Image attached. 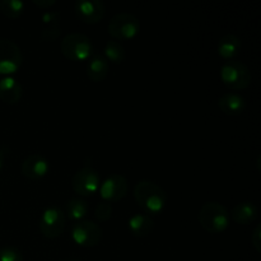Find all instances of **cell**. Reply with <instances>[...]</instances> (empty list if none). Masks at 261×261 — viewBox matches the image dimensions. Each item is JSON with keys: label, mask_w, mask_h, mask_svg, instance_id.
Here are the masks:
<instances>
[{"label": "cell", "mask_w": 261, "mask_h": 261, "mask_svg": "<svg viewBox=\"0 0 261 261\" xmlns=\"http://www.w3.org/2000/svg\"><path fill=\"white\" fill-rule=\"evenodd\" d=\"M133 196L138 205L148 216L161 214L167 204L166 191L157 182L150 180H142L135 184Z\"/></svg>", "instance_id": "obj_1"}, {"label": "cell", "mask_w": 261, "mask_h": 261, "mask_svg": "<svg viewBox=\"0 0 261 261\" xmlns=\"http://www.w3.org/2000/svg\"><path fill=\"white\" fill-rule=\"evenodd\" d=\"M200 227L208 233H222L231 223L229 212L224 205L217 201H208L203 204L198 214Z\"/></svg>", "instance_id": "obj_2"}, {"label": "cell", "mask_w": 261, "mask_h": 261, "mask_svg": "<svg viewBox=\"0 0 261 261\" xmlns=\"http://www.w3.org/2000/svg\"><path fill=\"white\" fill-rule=\"evenodd\" d=\"M61 53L68 60L84 61L88 60L94 54L93 43L91 38L84 33H69L61 41Z\"/></svg>", "instance_id": "obj_3"}, {"label": "cell", "mask_w": 261, "mask_h": 261, "mask_svg": "<svg viewBox=\"0 0 261 261\" xmlns=\"http://www.w3.org/2000/svg\"><path fill=\"white\" fill-rule=\"evenodd\" d=\"M221 79L231 91H242L251 84V73L241 61H224L221 66Z\"/></svg>", "instance_id": "obj_4"}, {"label": "cell", "mask_w": 261, "mask_h": 261, "mask_svg": "<svg viewBox=\"0 0 261 261\" xmlns=\"http://www.w3.org/2000/svg\"><path fill=\"white\" fill-rule=\"evenodd\" d=\"M109 35L115 41H127L137 37L140 31V22L134 14L121 12L115 14L109 22Z\"/></svg>", "instance_id": "obj_5"}, {"label": "cell", "mask_w": 261, "mask_h": 261, "mask_svg": "<svg viewBox=\"0 0 261 261\" xmlns=\"http://www.w3.org/2000/svg\"><path fill=\"white\" fill-rule=\"evenodd\" d=\"M23 64V53L12 40L0 38V74L10 76L17 73Z\"/></svg>", "instance_id": "obj_6"}, {"label": "cell", "mask_w": 261, "mask_h": 261, "mask_svg": "<svg viewBox=\"0 0 261 261\" xmlns=\"http://www.w3.org/2000/svg\"><path fill=\"white\" fill-rule=\"evenodd\" d=\"M66 226L65 212L56 206L45 209L40 218V231L46 239H58L63 234Z\"/></svg>", "instance_id": "obj_7"}, {"label": "cell", "mask_w": 261, "mask_h": 261, "mask_svg": "<svg viewBox=\"0 0 261 261\" xmlns=\"http://www.w3.org/2000/svg\"><path fill=\"white\" fill-rule=\"evenodd\" d=\"M101 178L98 172L91 166H84L76 171L71 180V188L81 196H93L98 193Z\"/></svg>", "instance_id": "obj_8"}, {"label": "cell", "mask_w": 261, "mask_h": 261, "mask_svg": "<svg viewBox=\"0 0 261 261\" xmlns=\"http://www.w3.org/2000/svg\"><path fill=\"white\" fill-rule=\"evenodd\" d=\"M102 228L92 221L76 222L71 227V239L81 247H94L101 242Z\"/></svg>", "instance_id": "obj_9"}, {"label": "cell", "mask_w": 261, "mask_h": 261, "mask_svg": "<svg viewBox=\"0 0 261 261\" xmlns=\"http://www.w3.org/2000/svg\"><path fill=\"white\" fill-rule=\"evenodd\" d=\"M129 191V182L126 177L122 175H111L101 182L98 193L101 195L102 201L106 203H116L126 196Z\"/></svg>", "instance_id": "obj_10"}, {"label": "cell", "mask_w": 261, "mask_h": 261, "mask_svg": "<svg viewBox=\"0 0 261 261\" xmlns=\"http://www.w3.org/2000/svg\"><path fill=\"white\" fill-rule=\"evenodd\" d=\"M74 10L79 19L87 24L99 23L106 13V8L101 0H78L74 4Z\"/></svg>", "instance_id": "obj_11"}, {"label": "cell", "mask_w": 261, "mask_h": 261, "mask_svg": "<svg viewBox=\"0 0 261 261\" xmlns=\"http://www.w3.org/2000/svg\"><path fill=\"white\" fill-rule=\"evenodd\" d=\"M48 165L47 158H45L41 154H30L23 160L22 162V175L25 178L31 181H38L45 177L48 173Z\"/></svg>", "instance_id": "obj_12"}, {"label": "cell", "mask_w": 261, "mask_h": 261, "mask_svg": "<svg viewBox=\"0 0 261 261\" xmlns=\"http://www.w3.org/2000/svg\"><path fill=\"white\" fill-rule=\"evenodd\" d=\"M23 88L19 82L13 76L0 79V101L7 105H15L22 99Z\"/></svg>", "instance_id": "obj_13"}, {"label": "cell", "mask_w": 261, "mask_h": 261, "mask_svg": "<svg viewBox=\"0 0 261 261\" xmlns=\"http://www.w3.org/2000/svg\"><path fill=\"white\" fill-rule=\"evenodd\" d=\"M257 216H259V209L251 201L239 203L233 206L232 212L229 213L232 221L237 224H241V226H249V224L254 223Z\"/></svg>", "instance_id": "obj_14"}, {"label": "cell", "mask_w": 261, "mask_h": 261, "mask_svg": "<svg viewBox=\"0 0 261 261\" xmlns=\"http://www.w3.org/2000/svg\"><path fill=\"white\" fill-rule=\"evenodd\" d=\"M130 233L138 239L149 236L154 229V221L150 216L145 213H137L132 216L127 222Z\"/></svg>", "instance_id": "obj_15"}, {"label": "cell", "mask_w": 261, "mask_h": 261, "mask_svg": "<svg viewBox=\"0 0 261 261\" xmlns=\"http://www.w3.org/2000/svg\"><path fill=\"white\" fill-rule=\"evenodd\" d=\"M61 23L60 13L46 12L42 15V30H41V40L45 42H53L60 36Z\"/></svg>", "instance_id": "obj_16"}, {"label": "cell", "mask_w": 261, "mask_h": 261, "mask_svg": "<svg viewBox=\"0 0 261 261\" xmlns=\"http://www.w3.org/2000/svg\"><path fill=\"white\" fill-rule=\"evenodd\" d=\"M218 107L224 115L237 116V115L242 114L245 111V109H246V101H245V98L241 94L229 92V93H226L219 97Z\"/></svg>", "instance_id": "obj_17"}, {"label": "cell", "mask_w": 261, "mask_h": 261, "mask_svg": "<svg viewBox=\"0 0 261 261\" xmlns=\"http://www.w3.org/2000/svg\"><path fill=\"white\" fill-rule=\"evenodd\" d=\"M110 71V64L102 54L94 53L87 63V76L92 82H102Z\"/></svg>", "instance_id": "obj_18"}, {"label": "cell", "mask_w": 261, "mask_h": 261, "mask_svg": "<svg viewBox=\"0 0 261 261\" xmlns=\"http://www.w3.org/2000/svg\"><path fill=\"white\" fill-rule=\"evenodd\" d=\"M242 42L241 38L239 36L233 35V33H227L223 37H221V40L218 41V45H217V53L224 60L229 61L233 60L234 56L239 55V53L241 51Z\"/></svg>", "instance_id": "obj_19"}, {"label": "cell", "mask_w": 261, "mask_h": 261, "mask_svg": "<svg viewBox=\"0 0 261 261\" xmlns=\"http://www.w3.org/2000/svg\"><path fill=\"white\" fill-rule=\"evenodd\" d=\"M88 204L84 199L81 198H73L66 203V213L68 218L71 222L76 223V222L84 221L86 216L88 214Z\"/></svg>", "instance_id": "obj_20"}, {"label": "cell", "mask_w": 261, "mask_h": 261, "mask_svg": "<svg viewBox=\"0 0 261 261\" xmlns=\"http://www.w3.org/2000/svg\"><path fill=\"white\" fill-rule=\"evenodd\" d=\"M103 56L107 61H111L114 64H121L126 58V51L121 42L115 40L107 41L103 48Z\"/></svg>", "instance_id": "obj_21"}, {"label": "cell", "mask_w": 261, "mask_h": 261, "mask_svg": "<svg viewBox=\"0 0 261 261\" xmlns=\"http://www.w3.org/2000/svg\"><path fill=\"white\" fill-rule=\"evenodd\" d=\"M25 4L20 0H0V13L10 19H17L24 13Z\"/></svg>", "instance_id": "obj_22"}, {"label": "cell", "mask_w": 261, "mask_h": 261, "mask_svg": "<svg viewBox=\"0 0 261 261\" xmlns=\"http://www.w3.org/2000/svg\"><path fill=\"white\" fill-rule=\"evenodd\" d=\"M112 216V205L106 201H101L97 204L96 209H94V217L98 219L99 222H107Z\"/></svg>", "instance_id": "obj_23"}, {"label": "cell", "mask_w": 261, "mask_h": 261, "mask_svg": "<svg viewBox=\"0 0 261 261\" xmlns=\"http://www.w3.org/2000/svg\"><path fill=\"white\" fill-rule=\"evenodd\" d=\"M0 261H23V254L12 246L0 249Z\"/></svg>", "instance_id": "obj_24"}, {"label": "cell", "mask_w": 261, "mask_h": 261, "mask_svg": "<svg viewBox=\"0 0 261 261\" xmlns=\"http://www.w3.org/2000/svg\"><path fill=\"white\" fill-rule=\"evenodd\" d=\"M251 244H252V246L255 247V250H256L257 252L261 251V247H260V245H261V228H260V226H257L256 228H255L254 233H252Z\"/></svg>", "instance_id": "obj_25"}, {"label": "cell", "mask_w": 261, "mask_h": 261, "mask_svg": "<svg viewBox=\"0 0 261 261\" xmlns=\"http://www.w3.org/2000/svg\"><path fill=\"white\" fill-rule=\"evenodd\" d=\"M32 3L37 8H41V9H48V8L56 4L55 0H32Z\"/></svg>", "instance_id": "obj_26"}, {"label": "cell", "mask_w": 261, "mask_h": 261, "mask_svg": "<svg viewBox=\"0 0 261 261\" xmlns=\"http://www.w3.org/2000/svg\"><path fill=\"white\" fill-rule=\"evenodd\" d=\"M3 165H4V153L0 150V170L3 168Z\"/></svg>", "instance_id": "obj_27"}, {"label": "cell", "mask_w": 261, "mask_h": 261, "mask_svg": "<svg viewBox=\"0 0 261 261\" xmlns=\"http://www.w3.org/2000/svg\"><path fill=\"white\" fill-rule=\"evenodd\" d=\"M70 261H78V260H70Z\"/></svg>", "instance_id": "obj_28"}]
</instances>
